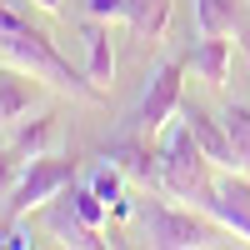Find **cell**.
<instances>
[{
	"mask_svg": "<svg viewBox=\"0 0 250 250\" xmlns=\"http://www.w3.org/2000/svg\"><path fill=\"white\" fill-rule=\"evenodd\" d=\"M0 55H5L10 65H20L25 75L45 80L50 90H65V95H80V100H100V85H95V80H80L75 65L50 45V35L35 30L30 20L15 25V30H0Z\"/></svg>",
	"mask_w": 250,
	"mask_h": 250,
	"instance_id": "1",
	"label": "cell"
},
{
	"mask_svg": "<svg viewBox=\"0 0 250 250\" xmlns=\"http://www.w3.org/2000/svg\"><path fill=\"white\" fill-rule=\"evenodd\" d=\"M210 155L200 150V140L190 135V125H170V135H165V145L155 150V180L160 190L170 200H200L205 190H210Z\"/></svg>",
	"mask_w": 250,
	"mask_h": 250,
	"instance_id": "2",
	"label": "cell"
},
{
	"mask_svg": "<svg viewBox=\"0 0 250 250\" xmlns=\"http://www.w3.org/2000/svg\"><path fill=\"white\" fill-rule=\"evenodd\" d=\"M225 235L230 230L210 215L175 210V205H160V200L145 205V240L160 245V250H200V245H220Z\"/></svg>",
	"mask_w": 250,
	"mask_h": 250,
	"instance_id": "3",
	"label": "cell"
},
{
	"mask_svg": "<svg viewBox=\"0 0 250 250\" xmlns=\"http://www.w3.org/2000/svg\"><path fill=\"white\" fill-rule=\"evenodd\" d=\"M75 185V160L65 155H40V160H25V170H20L15 190L5 195V220H25L30 210H40V205H50L60 190H70Z\"/></svg>",
	"mask_w": 250,
	"mask_h": 250,
	"instance_id": "4",
	"label": "cell"
},
{
	"mask_svg": "<svg viewBox=\"0 0 250 250\" xmlns=\"http://www.w3.org/2000/svg\"><path fill=\"white\" fill-rule=\"evenodd\" d=\"M180 100H185V65L180 60H165V65L145 80V95H140V110L130 115L145 135H160L165 125L180 115Z\"/></svg>",
	"mask_w": 250,
	"mask_h": 250,
	"instance_id": "5",
	"label": "cell"
},
{
	"mask_svg": "<svg viewBox=\"0 0 250 250\" xmlns=\"http://www.w3.org/2000/svg\"><path fill=\"white\" fill-rule=\"evenodd\" d=\"M180 120L190 125V135L200 140V150L210 155V165H220V170H235V150H230V135H225V120H215L210 110L190 105V100H180Z\"/></svg>",
	"mask_w": 250,
	"mask_h": 250,
	"instance_id": "6",
	"label": "cell"
},
{
	"mask_svg": "<svg viewBox=\"0 0 250 250\" xmlns=\"http://www.w3.org/2000/svg\"><path fill=\"white\" fill-rule=\"evenodd\" d=\"M150 140H155V135H145L140 125L130 120V125H125V130H120V135L105 145V160H110V165H120V170L130 175V180H150V175H155V155H150Z\"/></svg>",
	"mask_w": 250,
	"mask_h": 250,
	"instance_id": "7",
	"label": "cell"
},
{
	"mask_svg": "<svg viewBox=\"0 0 250 250\" xmlns=\"http://www.w3.org/2000/svg\"><path fill=\"white\" fill-rule=\"evenodd\" d=\"M45 230H50V235H60L65 245H85V250H100V245H105V240H100V230H95V225H90V220L70 205V195H65V190L50 200V210H45Z\"/></svg>",
	"mask_w": 250,
	"mask_h": 250,
	"instance_id": "8",
	"label": "cell"
},
{
	"mask_svg": "<svg viewBox=\"0 0 250 250\" xmlns=\"http://www.w3.org/2000/svg\"><path fill=\"white\" fill-rule=\"evenodd\" d=\"M55 145H60V115H40V120H30V125L15 130L10 150L20 160H40V155H55Z\"/></svg>",
	"mask_w": 250,
	"mask_h": 250,
	"instance_id": "9",
	"label": "cell"
},
{
	"mask_svg": "<svg viewBox=\"0 0 250 250\" xmlns=\"http://www.w3.org/2000/svg\"><path fill=\"white\" fill-rule=\"evenodd\" d=\"M195 205H200L210 220H220L230 235H240V240L250 245V205H245V200H235V195H225V190H215V185H210Z\"/></svg>",
	"mask_w": 250,
	"mask_h": 250,
	"instance_id": "10",
	"label": "cell"
},
{
	"mask_svg": "<svg viewBox=\"0 0 250 250\" xmlns=\"http://www.w3.org/2000/svg\"><path fill=\"white\" fill-rule=\"evenodd\" d=\"M230 50H235L230 35H205L200 50H190V70L200 80H210V85H225V75H230Z\"/></svg>",
	"mask_w": 250,
	"mask_h": 250,
	"instance_id": "11",
	"label": "cell"
},
{
	"mask_svg": "<svg viewBox=\"0 0 250 250\" xmlns=\"http://www.w3.org/2000/svg\"><path fill=\"white\" fill-rule=\"evenodd\" d=\"M30 80H35V75H25L20 65H10V60L0 65V125H5V120H20V115L30 110V100H35V85H30Z\"/></svg>",
	"mask_w": 250,
	"mask_h": 250,
	"instance_id": "12",
	"label": "cell"
},
{
	"mask_svg": "<svg viewBox=\"0 0 250 250\" xmlns=\"http://www.w3.org/2000/svg\"><path fill=\"white\" fill-rule=\"evenodd\" d=\"M85 55H90V80L100 90H110V80H115V50H110V30H105V20H85Z\"/></svg>",
	"mask_w": 250,
	"mask_h": 250,
	"instance_id": "13",
	"label": "cell"
},
{
	"mask_svg": "<svg viewBox=\"0 0 250 250\" xmlns=\"http://www.w3.org/2000/svg\"><path fill=\"white\" fill-rule=\"evenodd\" d=\"M170 5L175 0H130V10H125V20H130L135 40H155L165 35V25H170Z\"/></svg>",
	"mask_w": 250,
	"mask_h": 250,
	"instance_id": "14",
	"label": "cell"
},
{
	"mask_svg": "<svg viewBox=\"0 0 250 250\" xmlns=\"http://www.w3.org/2000/svg\"><path fill=\"white\" fill-rule=\"evenodd\" d=\"M120 180H125V170H120V165H110L105 155H100V165H95V170H90V180H85L90 190L110 205V215H125V210H130V205H125V195H120Z\"/></svg>",
	"mask_w": 250,
	"mask_h": 250,
	"instance_id": "15",
	"label": "cell"
},
{
	"mask_svg": "<svg viewBox=\"0 0 250 250\" xmlns=\"http://www.w3.org/2000/svg\"><path fill=\"white\" fill-rule=\"evenodd\" d=\"M225 135H230V150H235V170L250 175V105H225Z\"/></svg>",
	"mask_w": 250,
	"mask_h": 250,
	"instance_id": "16",
	"label": "cell"
},
{
	"mask_svg": "<svg viewBox=\"0 0 250 250\" xmlns=\"http://www.w3.org/2000/svg\"><path fill=\"white\" fill-rule=\"evenodd\" d=\"M195 30L200 35H230L235 30V0H195Z\"/></svg>",
	"mask_w": 250,
	"mask_h": 250,
	"instance_id": "17",
	"label": "cell"
},
{
	"mask_svg": "<svg viewBox=\"0 0 250 250\" xmlns=\"http://www.w3.org/2000/svg\"><path fill=\"white\" fill-rule=\"evenodd\" d=\"M65 195H70V205H75V210H80V215H85V220L95 225V230H100V225H105V210H110V205L100 200V195L90 190V185H70Z\"/></svg>",
	"mask_w": 250,
	"mask_h": 250,
	"instance_id": "18",
	"label": "cell"
},
{
	"mask_svg": "<svg viewBox=\"0 0 250 250\" xmlns=\"http://www.w3.org/2000/svg\"><path fill=\"white\" fill-rule=\"evenodd\" d=\"M20 170H25V160H20L10 145H0V200H5L10 190H15V180H20Z\"/></svg>",
	"mask_w": 250,
	"mask_h": 250,
	"instance_id": "19",
	"label": "cell"
},
{
	"mask_svg": "<svg viewBox=\"0 0 250 250\" xmlns=\"http://www.w3.org/2000/svg\"><path fill=\"white\" fill-rule=\"evenodd\" d=\"M85 10H90L95 20H125L130 0H85Z\"/></svg>",
	"mask_w": 250,
	"mask_h": 250,
	"instance_id": "20",
	"label": "cell"
},
{
	"mask_svg": "<svg viewBox=\"0 0 250 250\" xmlns=\"http://www.w3.org/2000/svg\"><path fill=\"white\" fill-rule=\"evenodd\" d=\"M0 245H10V250H20V245H30V240L20 235V230H5V235H0Z\"/></svg>",
	"mask_w": 250,
	"mask_h": 250,
	"instance_id": "21",
	"label": "cell"
},
{
	"mask_svg": "<svg viewBox=\"0 0 250 250\" xmlns=\"http://www.w3.org/2000/svg\"><path fill=\"white\" fill-rule=\"evenodd\" d=\"M30 5H40V10H50V15H55V10H60V0H30Z\"/></svg>",
	"mask_w": 250,
	"mask_h": 250,
	"instance_id": "22",
	"label": "cell"
},
{
	"mask_svg": "<svg viewBox=\"0 0 250 250\" xmlns=\"http://www.w3.org/2000/svg\"><path fill=\"white\" fill-rule=\"evenodd\" d=\"M0 5H10V10H25V0H0Z\"/></svg>",
	"mask_w": 250,
	"mask_h": 250,
	"instance_id": "23",
	"label": "cell"
}]
</instances>
